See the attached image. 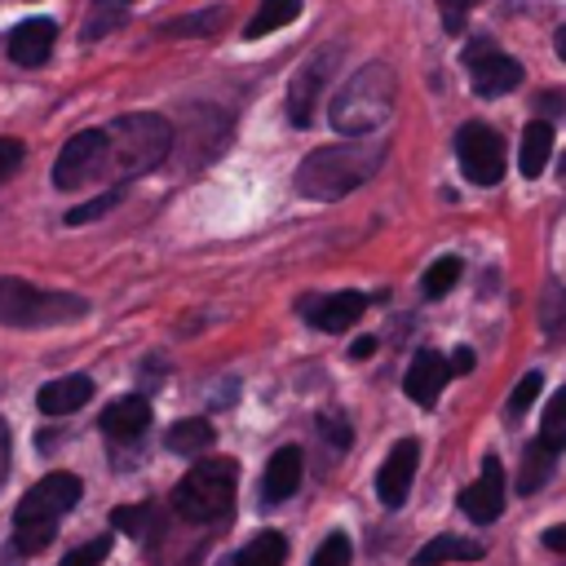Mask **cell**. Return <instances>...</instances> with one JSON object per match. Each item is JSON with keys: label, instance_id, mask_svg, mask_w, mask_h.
<instances>
[{"label": "cell", "instance_id": "6da1fadb", "mask_svg": "<svg viewBox=\"0 0 566 566\" xmlns=\"http://www.w3.org/2000/svg\"><path fill=\"white\" fill-rule=\"evenodd\" d=\"M385 159V142H336V146H318L296 164V195L332 203L345 199L349 190H358L367 177H376Z\"/></svg>", "mask_w": 566, "mask_h": 566}, {"label": "cell", "instance_id": "7a4b0ae2", "mask_svg": "<svg viewBox=\"0 0 566 566\" xmlns=\"http://www.w3.org/2000/svg\"><path fill=\"white\" fill-rule=\"evenodd\" d=\"M389 111H394V71L385 62H367L340 84L327 119L340 137H367L389 119Z\"/></svg>", "mask_w": 566, "mask_h": 566}, {"label": "cell", "instance_id": "3957f363", "mask_svg": "<svg viewBox=\"0 0 566 566\" xmlns=\"http://www.w3.org/2000/svg\"><path fill=\"white\" fill-rule=\"evenodd\" d=\"M234 486H239V464L226 455L199 460L172 491V509L177 517L195 522V526H217L230 517L234 509Z\"/></svg>", "mask_w": 566, "mask_h": 566}, {"label": "cell", "instance_id": "277c9868", "mask_svg": "<svg viewBox=\"0 0 566 566\" xmlns=\"http://www.w3.org/2000/svg\"><path fill=\"white\" fill-rule=\"evenodd\" d=\"M80 478L75 473H49L40 478L22 500H18V513H13V544L22 553H40L53 531H57V517L80 500Z\"/></svg>", "mask_w": 566, "mask_h": 566}, {"label": "cell", "instance_id": "5b68a950", "mask_svg": "<svg viewBox=\"0 0 566 566\" xmlns=\"http://www.w3.org/2000/svg\"><path fill=\"white\" fill-rule=\"evenodd\" d=\"M88 310L84 296L71 292H44L27 279H0V323L4 327H49V323H71Z\"/></svg>", "mask_w": 566, "mask_h": 566}, {"label": "cell", "instance_id": "8992f818", "mask_svg": "<svg viewBox=\"0 0 566 566\" xmlns=\"http://www.w3.org/2000/svg\"><path fill=\"white\" fill-rule=\"evenodd\" d=\"M111 159L124 177L150 172L168 150H172V124L164 115H119L111 128Z\"/></svg>", "mask_w": 566, "mask_h": 566}, {"label": "cell", "instance_id": "52a82bcc", "mask_svg": "<svg viewBox=\"0 0 566 566\" xmlns=\"http://www.w3.org/2000/svg\"><path fill=\"white\" fill-rule=\"evenodd\" d=\"M340 57H345L340 44H323V49H314V53L292 71V80H287V119H292L296 128H310L314 106H318V93L327 88V80H332V71L340 66Z\"/></svg>", "mask_w": 566, "mask_h": 566}, {"label": "cell", "instance_id": "ba28073f", "mask_svg": "<svg viewBox=\"0 0 566 566\" xmlns=\"http://www.w3.org/2000/svg\"><path fill=\"white\" fill-rule=\"evenodd\" d=\"M455 159L473 186H495L504 177V137L491 124L473 119L455 133Z\"/></svg>", "mask_w": 566, "mask_h": 566}, {"label": "cell", "instance_id": "9c48e42d", "mask_svg": "<svg viewBox=\"0 0 566 566\" xmlns=\"http://www.w3.org/2000/svg\"><path fill=\"white\" fill-rule=\"evenodd\" d=\"M106 159H111V137H106V128L75 133V137L57 150V159H53V186H57V190H75L80 181L97 177V172L106 168Z\"/></svg>", "mask_w": 566, "mask_h": 566}, {"label": "cell", "instance_id": "30bf717a", "mask_svg": "<svg viewBox=\"0 0 566 566\" xmlns=\"http://www.w3.org/2000/svg\"><path fill=\"white\" fill-rule=\"evenodd\" d=\"M464 62H469V84L482 97H504V93H513L522 84V66L509 53H500L495 44H486V40H473L464 49Z\"/></svg>", "mask_w": 566, "mask_h": 566}, {"label": "cell", "instance_id": "8fae6325", "mask_svg": "<svg viewBox=\"0 0 566 566\" xmlns=\"http://www.w3.org/2000/svg\"><path fill=\"white\" fill-rule=\"evenodd\" d=\"M416 464H420V442H416V438H402V442L385 455V464H380V473H376V495H380L385 509H398V504L407 500L411 478H416Z\"/></svg>", "mask_w": 566, "mask_h": 566}, {"label": "cell", "instance_id": "7c38bea8", "mask_svg": "<svg viewBox=\"0 0 566 566\" xmlns=\"http://www.w3.org/2000/svg\"><path fill=\"white\" fill-rule=\"evenodd\" d=\"M460 509L473 522H495L500 517V509H504V469H500L495 455H486L482 460V478L460 491Z\"/></svg>", "mask_w": 566, "mask_h": 566}, {"label": "cell", "instance_id": "4fadbf2b", "mask_svg": "<svg viewBox=\"0 0 566 566\" xmlns=\"http://www.w3.org/2000/svg\"><path fill=\"white\" fill-rule=\"evenodd\" d=\"M447 376H451L447 358H442V354H433V349H424V354H416V358H411L402 389H407V398H411V402L433 407V402H438V394H442V385H447Z\"/></svg>", "mask_w": 566, "mask_h": 566}, {"label": "cell", "instance_id": "5bb4252c", "mask_svg": "<svg viewBox=\"0 0 566 566\" xmlns=\"http://www.w3.org/2000/svg\"><path fill=\"white\" fill-rule=\"evenodd\" d=\"M53 35H57V27L49 18H27L9 31V57L18 66H40L53 53Z\"/></svg>", "mask_w": 566, "mask_h": 566}, {"label": "cell", "instance_id": "9a60e30c", "mask_svg": "<svg viewBox=\"0 0 566 566\" xmlns=\"http://www.w3.org/2000/svg\"><path fill=\"white\" fill-rule=\"evenodd\" d=\"M150 424V402L142 394H128V398H115L106 411H102V433L115 438V442H133L142 438Z\"/></svg>", "mask_w": 566, "mask_h": 566}, {"label": "cell", "instance_id": "2e32d148", "mask_svg": "<svg viewBox=\"0 0 566 566\" xmlns=\"http://www.w3.org/2000/svg\"><path fill=\"white\" fill-rule=\"evenodd\" d=\"M301 486V447H279L265 464V478H261V500L265 504H283L292 500Z\"/></svg>", "mask_w": 566, "mask_h": 566}, {"label": "cell", "instance_id": "e0dca14e", "mask_svg": "<svg viewBox=\"0 0 566 566\" xmlns=\"http://www.w3.org/2000/svg\"><path fill=\"white\" fill-rule=\"evenodd\" d=\"M363 310H367L363 292H332L310 305V323L323 332H345V327H354V318H363Z\"/></svg>", "mask_w": 566, "mask_h": 566}, {"label": "cell", "instance_id": "ac0fdd59", "mask_svg": "<svg viewBox=\"0 0 566 566\" xmlns=\"http://www.w3.org/2000/svg\"><path fill=\"white\" fill-rule=\"evenodd\" d=\"M88 398H93V380H88V376H57V380H49V385L35 394V407H40L44 416H71V411H80Z\"/></svg>", "mask_w": 566, "mask_h": 566}, {"label": "cell", "instance_id": "d6986e66", "mask_svg": "<svg viewBox=\"0 0 566 566\" xmlns=\"http://www.w3.org/2000/svg\"><path fill=\"white\" fill-rule=\"evenodd\" d=\"M482 557V544L478 539H460V535H438V539H429L416 557H411V566H442V562H478Z\"/></svg>", "mask_w": 566, "mask_h": 566}, {"label": "cell", "instance_id": "ffe728a7", "mask_svg": "<svg viewBox=\"0 0 566 566\" xmlns=\"http://www.w3.org/2000/svg\"><path fill=\"white\" fill-rule=\"evenodd\" d=\"M548 155H553V128H548L544 119L526 124V128H522V155H517L522 177H539L544 164H548Z\"/></svg>", "mask_w": 566, "mask_h": 566}, {"label": "cell", "instance_id": "44dd1931", "mask_svg": "<svg viewBox=\"0 0 566 566\" xmlns=\"http://www.w3.org/2000/svg\"><path fill=\"white\" fill-rule=\"evenodd\" d=\"M296 13H301V0H261V4H256V13L248 18L243 35H248V40H261V35H270V31L287 27Z\"/></svg>", "mask_w": 566, "mask_h": 566}, {"label": "cell", "instance_id": "7402d4cb", "mask_svg": "<svg viewBox=\"0 0 566 566\" xmlns=\"http://www.w3.org/2000/svg\"><path fill=\"white\" fill-rule=\"evenodd\" d=\"M287 562V539L279 531H261L256 539H248V548H239L234 566H283Z\"/></svg>", "mask_w": 566, "mask_h": 566}, {"label": "cell", "instance_id": "603a6c76", "mask_svg": "<svg viewBox=\"0 0 566 566\" xmlns=\"http://www.w3.org/2000/svg\"><path fill=\"white\" fill-rule=\"evenodd\" d=\"M203 447H212V424H208V420L190 416V420H177V424L168 429V451H177V455H199Z\"/></svg>", "mask_w": 566, "mask_h": 566}, {"label": "cell", "instance_id": "cb8c5ba5", "mask_svg": "<svg viewBox=\"0 0 566 566\" xmlns=\"http://www.w3.org/2000/svg\"><path fill=\"white\" fill-rule=\"evenodd\" d=\"M455 283H460V261H455V256H438V261L424 270V279H420V296H424V301H442Z\"/></svg>", "mask_w": 566, "mask_h": 566}, {"label": "cell", "instance_id": "d4e9b609", "mask_svg": "<svg viewBox=\"0 0 566 566\" xmlns=\"http://www.w3.org/2000/svg\"><path fill=\"white\" fill-rule=\"evenodd\" d=\"M539 442H544L553 455H557V451H566V389H557V394H553V402L544 407Z\"/></svg>", "mask_w": 566, "mask_h": 566}, {"label": "cell", "instance_id": "484cf974", "mask_svg": "<svg viewBox=\"0 0 566 566\" xmlns=\"http://www.w3.org/2000/svg\"><path fill=\"white\" fill-rule=\"evenodd\" d=\"M548 469H553V451L535 438V442H531V451H526V460H522V478H517L522 495L539 491V486H544V478H548Z\"/></svg>", "mask_w": 566, "mask_h": 566}, {"label": "cell", "instance_id": "4316f807", "mask_svg": "<svg viewBox=\"0 0 566 566\" xmlns=\"http://www.w3.org/2000/svg\"><path fill=\"white\" fill-rule=\"evenodd\" d=\"M539 318H544V336L548 340H566V292L562 287H548Z\"/></svg>", "mask_w": 566, "mask_h": 566}, {"label": "cell", "instance_id": "83f0119b", "mask_svg": "<svg viewBox=\"0 0 566 566\" xmlns=\"http://www.w3.org/2000/svg\"><path fill=\"white\" fill-rule=\"evenodd\" d=\"M221 22H226V9H203V13H195V18H177V22H168L164 35H190V31H195V35H199V31L208 35V31L221 27Z\"/></svg>", "mask_w": 566, "mask_h": 566}, {"label": "cell", "instance_id": "f1b7e54d", "mask_svg": "<svg viewBox=\"0 0 566 566\" xmlns=\"http://www.w3.org/2000/svg\"><path fill=\"white\" fill-rule=\"evenodd\" d=\"M115 526L142 539V535L155 526V509H150V504H124V509H115Z\"/></svg>", "mask_w": 566, "mask_h": 566}, {"label": "cell", "instance_id": "f546056e", "mask_svg": "<svg viewBox=\"0 0 566 566\" xmlns=\"http://www.w3.org/2000/svg\"><path fill=\"white\" fill-rule=\"evenodd\" d=\"M349 557H354L349 539H345L340 531H332V535L318 544V553L310 557V566H349Z\"/></svg>", "mask_w": 566, "mask_h": 566}, {"label": "cell", "instance_id": "4dcf8cb0", "mask_svg": "<svg viewBox=\"0 0 566 566\" xmlns=\"http://www.w3.org/2000/svg\"><path fill=\"white\" fill-rule=\"evenodd\" d=\"M106 553H111V535H97V539H88V544L71 548L57 566H102V562H106Z\"/></svg>", "mask_w": 566, "mask_h": 566}, {"label": "cell", "instance_id": "1f68e13d", "mask_svg": "<svg viewBox=\"0 0 566 566\" xmlns=\"http://www.w3.org/2000/svg\"><path fill=\"white\" fill-rule=\"evenodd\" d=\"M539 389H544V376H539V371H526V376L517 380V389L509 394V416H522V411L539 398Z\"/></svg>", "mask_w": 566, "mask_h": 566}, {"label": "cell", "instance_id": "d6a6232c", "mask_svg": "<svg viewBox=\"0 0 566 566\" xmlns=\"http://www.w3.org/2000/svg\"><path fill=\"white\" fill-rule=\"evenodd\" d=\"M119 203V190H111V195H102V199H93V203H80V208H71L66 212V226H84V221H93V217H102L106 208H115Z\"/></svg>", "mask_w": 566, "mask_h": 566}, {"label": "cell", "instance_id": "836d02e7", "mask_svg": "<svg viewBox=\"0 0 566 566\" xmlns=\"http://www.w3.org/2000/svg\"><path fill=\"white\" fill-rule=\"evenodd\" d=\"M478 0H438V13H442V27L455 35L460 27H464V18H469V9H473Z\"/></svg>", "mask_w": 566, "mask_h": 566}, {"label": "cell", "instance_id": "e575fe53", "mask_svg": "<svg viewBox=\"0 0 566 566\" xmlns=\"http://www.w3.org/2000/svg\"><path fill=\"white\" fill-rule=\"evenodd\" d=\"M18 164H22V142L0 137V181H9L18 172Z\"/></svg>", "mask_w": 566, "mask_h": 566}, {"label": "cell", "instance_id": "d590c367", "mask_svg": "<svg viewBox=\"0 0 566 566\" xmlns=\"http://www.w3.org/2000/svg\"><path fill=\"white\" fill-rule=\"evenodd\" d=\"M318 433H327L336 451L349 442V429H345V420H340V416H318Z\"/></svg>", "mask_w": 566, "mask_h": 566}, {"label": "cell", "instance_id": "8d00e7d4", "mask_svg": "<svg viewBox=\"0 0 566 566\" xmlns=\"http://www.w3.org/2000/svg\"><path fill=\"white\" fill-rule=\"evenodd\" d=\"M447 367H451L455 376H464V371H473V349H464V345H460V349L451 354V363H447Z\"/></svg>", "mask_w": 566, "mask_h": 566}, {"label": "cell", "instance_id": "74e56055", "mask_svg": "<svg viewBox=\"0 0 566 566\" xmlns=\"http://www.w3.org/2000/svg\"><path fill=\"white\" fill-rule=\"evenodd\" d=\"M371 349H376V340H371V336H358V340L349 345V358H371Z\"/></svg>", "mask_w": 566, "mask_h": 566}, {"label": "cell", "instance_id": "f35d334b", "mask_svg": "<svg viewBox=\"0 0 566 566\" xmlns=\"http://www.w3.org/2000/svg\"><path fill=\"white\" fill-rule=\"evenodd\" d=\"M544 544H548V548H562V553H566V526H553V531H544Z\"/></svg>", "mask_w": 566, "mask_h": 566}, {"label": "cell", "instance_id": "ab89813d", "mask_svg": "<svg viewBox=\"0 0 566 566\" xmlns=\"http://www.w3.org/2000/svg\"><path fill=\"white\" fill-rule=\"evenodd\" d=\"M4 469H9V433L0 429V478H4Z\"/></svg>", "mask_w": 566, "mask_h": 566}, {"label": "cell", "instance_id": "60d3db41", "mask_svg": "<svg viewBox=\"0 0 566 566\" xmlns=\"http://www.w3.org/2000/svg\"><path fill=\"white\" fill-rule=\"evenodd\" d=\"M553 49H557V57L566 62V27H557V35H553Z\"/></svg>", "mask_w": 566, "mask_h": 566}]
</instances>
